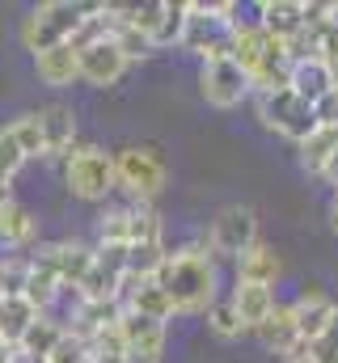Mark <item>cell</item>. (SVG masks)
Wrapping results in <instances>:
<instances>
[{
    "instance_id": "cell-14",
    "label": "cell",
    "mask_w": 338,
    "mask_h": 363,
    "mask_svg": "<svg viewBox=\"0 0 338 363\" xmlns=\"http://www.w3.org/2000/svg\"><path fill=\"white\" fill-rule=\"evenodd\" d=\"M43 258L55 267V274H60V283L64 287H81L84 274L93 271V258H97V250H84V245H77V241H60V245H43Z\"/></svg>"
},
{
    "instance_id": "cell-38",
    "label": "cell",
    "mask_w": 338,
    "mask_h": 363,
    "mask_svg": "<svg viewBox=\"0 0 338 363\" xmlns=\"http://www.w3.org/2000/svg\"><path fill=\"white\" fill-rule=\"evenodd\" d=\"M322 178H326V182H330V186H334V190H338V157H334V161H330V169H326Z\"/></svg>"
},
{
    "instance_id": "cell-19",
    "label": "cell",
    "mask_w": 338,
    "mask_h": 363,
    "mask_svg": "<svg viewBox=\"0 0 338 363\" xmlns=\"http://www.w3.org/2000/svg\"><path fill=\"white\" fill-rule=\"evenodd\" d=\"M258 338H262V347L266 351H275V355H292L305 338H300V325H296V313H292V304H279L275 313H271V321L258 330Z\"/></svg>"
},
{
    "instance_id": "cell-21",
    "label": "cell",
    "mask_w": 338,
    "mask_h": 363,
    "mask_svg": "<svg viewBox=\"0 0 338 363\" xmlns=\"http://www.w3.org/2000/svg\"><path fill=\"white\" fill-rule=\"evenodd\" d=\"M60 291H64L60 274H55V267L43 258V250H38V254L30 258V279H26V291H21V296H26L38 313H47V308L55 304V296H60Z\"/></svg>"
},
{
    "instance_id": "cell-12",
    "label": "cell",
    "mask_w": 338,
    "mask_h": 363,
    "mask_svg": "<svg viewBox=\"0 0 338 363\" xmlns=\"http://www.w3.org/2000/svg\"><path fill=\"white\" fill-rule=\"evenodd\" d=\"M258 26H262L271 38H279V43H296V38L309 30L305 4H300V0H266V4H258Z\"/></svg>"
},
{
    "instance_id": "cell-32",
    "label": "cell",
    "mask_w": 338,
    "mask_h": 363,
    "mask_svg": "<svg viewBox=\"0 0 338 363\" xmlns=\"http://www.w3.org/2000/svg\"><path fill=\"white\" fill-rule=\"evenodd\" d=\"M309 355H313V363H338V313H334V321L309 342Z\"/></svg>"
},
{
    "instance_id": "cell-17",
    "label": "cell",
    "mask_w": 338,
    "mask_h": 363,
    "mask_svg": "<svg viewBox=\"0 0 338 363\" xmlns=\"http://www.w3.org/2000/svg\"><path fill=\"white\" fill-rule=\"evenodd\" d=\"M233 304H237V317H241L246 330H262L271 321V313L279 308L275 304V291L262 287V283H237L233 287Z\"/></svg>"
},
{
    "instance_id": "cell-39",
    "label": "cell",
    "mask_w": 338,
    "mask_h": 363,
    "mask_svg": "<svg viewBox=\"0 0 338 363\" xmlns=\"http://www.w3.org/2000/svg\"><path fill=\"white\" fill-rule=\"evenodd\" d=\"M9 300V274H4V262H0V304Z\"/></svg>"
},
{
    "instance_id": "cell-25",
    "label": "cell",
    "mask_w": 338,
    "mask_h": 363,
    "mask_svg": "<svg viewBox=\"0 0 338 363\" xmlns=\"http://www.w3.org/2000/svg\"><path fill=\"white\" fill-rule=\"evenodd\" d=\"M60 338H64V325H60V321H51V317L43 313V317L30 325V334L21 338V347H17L13 355H21V359H47V355L55 351V342H60Z\"/></svg>"
},
{
    "instance_id": "cell-34",
    "label": "cell",
    "mask_w": 338,
    "mask_h": 363,
    "mask_svg": "<svg viewBox=\"0 0 338 363\" xmlns=\"http://www.w3.org/2000/svg\"><path fill=\"white\" fill-rule=\"evenodd\" d=\"M26 161H30V157L21 152V144L13 140V131H9V127H0V174H9V178H13Z\"/></svg>"
},
{
    "instance_id": "cell-4",
    "label": "cell",
    "mask_w": 338,
    "mask_h": 363,
    "mask_svg": "<svg viewBox=\"0 0 338 363\" xmlns=\"http://www.w3.org/2000/svg\"><path fill=\"white\" fill-rule=\"evenodd\" d=\"M258 118H262V127H271V131H279L283 140H292L296 148L317 131V110H313V101H305L296 89L262 93V97H258Z\"/></svg>"
},
{
    "instance_id": "cell-33",
    "label": "cell",
    "mask_w": 338,
    "mask_h": 363,
    "mask_svg": "<svg viewBox=\"0 0 338 363\" xmlns=\"http://www.w3.org/2000/svg\"><path fill=\"white\" fill-rule=\"evenodd\" d=\"M110 9H114V4H110ZM114 38H119V47H123V55H127V60H144V55L153 51V43H148L140 30L119 26V17H114Z\"/></svg>"
},
{
    "instance_id": "cell-27",
    "label": "cell",
    "mask_w": 338,
    "mask_h": 363,
    "mask_svg": "<svg viewBox=\"0 0 338 363\" xmlns=\"http://www.w3.org/2000/svg\"><path fill=\"white\" fill-rule=\"evenodd\" d=\"M30 241H34V216H30L21 203H9V207L0 211V245L21 250V245H30Z\"/></svg>"
},
{
    "instance_id": "cell-15",
    "label": "cell",
    "mask_w": 338,
    "mask_h": 363,
    "mask_svg": "<svg viewBox=\"0 0 338 363\" xmlns=\"http://www.w3.org/2000/svg\"><path fill=\"white\" fill-rule=\"evenodd\" d=\"M34 68H38V81H43V85L64 89V85H72V81L81 77V51H77L72 43L51 47V51L34 55Z\"/></svg>"
},
{
    "instance_id": "cell-6",
    "label": "cell",
    "mask_w": 338,
    "mask_h": 363,
    "mask_svg": "<svg viewBox=\"0 0 338 363\" xmlns=\"http://www.w3.org/2000/svg\"><path fill=\"white\" fill-rule=\"evenodd\" d=\"M114 174L119 186L131 194V203L140 207H153V199L165 190V161L153 148H123L114 157Z\"/></svg>"
},
{
    "instance_id": "cell-9",
    "label": "cell",
    "mask_w": 338,
    "mask_h": 363,
    "mask_svg": "<svg viewBox=\"0 0 338 363\" xmlns=\"http://www.w3.org/2000/svg\"><path fill=\"white\" fill-rule=\"evenodd\" d=\"M199 93H203L207 106H216V110H233V106H241V101L254 93V85H250V77L241 72L237 60H212V64H203Z\"/></svg>"
},
{
    "instance_id": "cell-1",
    "label": "cell",
    "mask_w": 338,
    "mask_h": 363,
    "mask_svg": "<svg viewBox=\"0 0 338 363\" xmlns=\"http://www.w3.org/2000/svg\"><path fill=\"white\" fill-rule=\"evenodd\" d=\"M157 283L165 287L173 313H207V308L220 300V291H216V287H220L216 262H212L203 250H195V245L169 254L165 267L157 271Z\"/></svg>"
},
{
    "instance_id": "cell-40",
    "label": "cell",
    "mask_w": 338,
    "mask_h": 363,
    "mask_svg": "<svg viewBox=\"0 0 338 363\" xmlns=\"http://www.w3.org/2000/svg\"><path fill=\"white\" fill-rule=\"evenodd\" d=\"M330 228L338 233V194H334V203H330Z\"/></svg>"
},
{
    "instance_id": "cell-13",
    "label": "cell",
    "mask_w": 338,
    "mask_h": 363,
    "mask_svg": "<svg viewBox=\"0 0 338 363\" xmlns=\"http://www.w3.org/2000/svg\"><path fill=\"white\" fill-rule=\"evenodd\" d=\"M119 300H123L127 313H140V317H153V321H169L173 317V304H169L165 287L157 279H127Z\"/></svg>"
},
{
    "instance_id": "cell-8",
    "label": "cell",
    "mask_w": 338,
    "mask_h": 363,
    "mask_svg": "<svg viewBox=\"0 0 338 363\" xmlns=\"http://www.w3.org/2000/svg\"><path fill=\"white\" fill-rule=\"evenodd\" d=\"M254 245H258V220H254L250 207H241V203L224 207V211L212 220V228H207V250H212V254L241 258Z\"/></svg>"
},
{
    "instance_id": "cell-36",
    "label": "cell",
    "mask_w": 338,
    "mask_h": 363,
    "mask_svg": "<svg viewBox=\"0 0 338 363\" xmlns=\"http://www.w3.org/2000/svg\"><path fill=\"white\" fill-rule=\"evenodd\" d=\"M283 363H313V355H309V342H300V347H296V351H292Z\"/></svg>"
},
{
    "instance_id": "cell-7",
    "label": "cell",
    "mask_w": 338,
    "mask_h": 363,
    "mask_svg": "<svg viewBox=\"0 0 338 363\" xmlns=\"http://www.w3.org/2000/svg\"><path fill=\"white\" fill-rule=\"evenodd\" d=\"M102 245H161V216L153 207L127 203L102 216Z\"/></svg>"
},
{
    "instance_id": "cell-22",
    "label": "cell",
    "mask_w": 338,
    "mask_h": 363,
    "mask_svg": "<svg viewBox=\"0 0 338 363\" xmlns=\"http://www.w3.org/2000/svg\"><path fill=\"white\" fill-rule=\"evenodd\" d=\"M38 123H43V135H47V157H60L64 148H72V140H77V114L68 106H43Z\"/></svg>"
},
{
    "instance_id": "cell-2",
    "label": "cell",
    "mask_w": 338,
    "mask_h": 363,
    "mask_svg": "<svg viewBox=\"0 0 338 363\" xmlns=\"http://www.w3.org/2000/svg\"><path fill=\"white\" fill-rule=\"evenodd\" d=\"M190 17H186V34H182V47L203 55V64L212 60H233V47H237V30L241 21L233 17L237 4H186Z\"/></svg>"
},
{
    "instance_id": "cell-18",
    "label": "cell",
    "mask_w": 338,
    "mask_h": 363,
    "mask_svg": "<svg viewBox=\"0 0 338 363\" xmlns=\"http://www.w3.org/2000/svg\"><path fill=\"white\" fill-rule=\"evenodd\" d=\"M38 317H43V313H38L26 296H9V300L0 304V347H4V351H17L21 338L30 334V325H34Z\"/></svg>"
},
{
    "instance_id": "cell-28",
    "label": "cell",
    "mask_w": 338,
    "mask_h": 363,
    "mask_svg": "<svg viewBox=\"0 0 338 363\" xmlns=\"http://www.w3.org/2000/svg\"><path fill=\"white\" fill-rule=\"evenodd\" d=\"M9 131H13V140L21 144V152H26V157H47V135H43L38 110H34V114L13 118V123H9Z\"/></svg>"
},
{
    "instance_id": "cell-5",
    "label": "cell",
    "mask_w": 338,
    "mask_h": 363,
    "mask_svg": "<svg viewBox=\"0 0 338 363\" xmlns=\"http://www.w3.org/2000/svg\"><path fill=\"white\" fill-rule=\"evenodd\" d=\"M64 182L68 190L84 199V203H102L114 186H119V174H114V157L84 144V148H72L68 161H64Z\"/></svg>"
},
{
    "instance_id": "cell-37",
    "label": "cell",
    "mask_w": 338,
    "mask_h": 363,
    "mask_svg": "<svg viewBox=\"0 0 338 363\" xmlns=\"http://www.w3.org/2000/svg\"><path fill=\"white\" fill-rule=\"evenodd\" d=\"M13 203V194H9V174H0V211Z\"/></svg>"
},
{
    "instance_id": "cell-30",
    "label": "cell",
    "mask_w": 338,
    "mask_h": 363,
    "mask_svg": "<svg viewBox=\"0 0 338 363\" xmlns=\"http://www.w3.org/2000/svg\"><path fill=\"white\" fill-rule=\"evenodd\" d=\"M186 17H190V9H186V4H169L161 30L153 34V47H173V43H182V34H186Z\"/></svg>"
},
{
    "instance_id": "cell-10",
    "label": "cell",
    "mask_w": 338,
    "mask_h": 363,
    "mask_svg": "<svg viewBox=\"0 0 338 363\" xmlns=\"http://www.w3.org/2000/svg\"><path fill=\"white\" fill-rule=\"evenodd\" d=\"M123 338H127V363H161L165 359V321L123 313Z\"/></svg>"
},
{
    "instance_id": "cell-20",
    "label": "cell",
    "mask_w": 338,
    "mask_h": 363,
    "mask_svg": "<svg viewBox=\"0 0 338 363\" xmlns=\"http://www.w3.org/2000/svg\"><path fill=\"white\" fill-rule=\"evenodd\" d=\"M292 89L300 93L305 101H322L326 93H334V72H330V64L322 60V55H313V60H296L292 64Z\"/></svg>"
},
{
    "instance_id": "cell-29",
    "label": "cell",
    "mask_w": 338,
    "mask_h": 363,
    "mask_svg": "<svg viewBox=\"0 0 338 363\" xmlns=\"http://www.w3.org/2000/svg\"><path fill=\"white\" fill-rule=\"evenodd\" d=\"M207 325H212V334L216 338H237L246 325H241V317H237V304H233V296H220L212 308H207Z\"/></svg>"
},
{
    "instance_id": "cell-26",
    "label": "cell",
    "mask_w": 338,
    "mask_h": 363,
    "mask_svg": "<svg viewBox=\"0 0 338 363\" xmlns=\"http://www.w3.org/2000/svg\"><path fill=\"white\" fill-rule=\"evenodd\" d=\"M89 347V363H127V338H123V321L119 325H106V330H93L84 338Z\"/></svg>"
},
{
    "instance_id": "cell-3",
    "label": "cell",
    "mask_w": 338,
    "mask_h": 363,
    "mask_svg": "<svg viewBox=\"0 0 338 363\" xmlns=\"http://www.w3.org/2000/svg\"><path fill=\"white\" fill-rule=\"evenodd\" d=\"M93 9H97V4H77V0H47V4H38V9L21 21V43H26V51L43 55V51H51V47L72 43V38L81 34V26L93 17Z\"/></svg>"
},
{
    "instance_id": "cell-24",
    "label": "cell",
    "mask_w": 338,
    "mask_h": 363,
    "mask_svg": "<svg viewBox=\"0 0 338 363\" xmlns=\"http://www.w3.org/2000/svg\"><path fill=\"white\" fill-rule=\"evenodd\" d=\"M338 157V127H317L305 144H300V165L309 169V174H326L330 169V161Z\"/></svg>"
},
{
    "instance_id": "cell-35",
    "label": "cell",
    "mask_w": 338,
    "mask_h": 363,
    "mask_svg": "<svg viewBox=\"0 0 338 363\" xmlns=\"http://www.w3.org/2000/svg\"><path fill=\"white\" fill-rule=\"evenodd\" d=\"M313 110H317V127H338V89L326 93Z\"/></svg>"
},
{
    "instance_id": "cell-31",
    "label": "cell",
    "mask_w": 338,
    "mask_h": 363,
    "mask_svg": "<svg viewBox=\"0 0 338 363\" xmlns=\"http://www.w3.org/2000/svg\"><path fill=\"white\" fill-rule=\"evenodd\" d=\"M43 363H89V347H84V338L77 330H64V338L55 342V351Z\"/></svg>"
},
{
    "instance_id": "cell-11",
    "label": "cell",
    "mask_w": 338,
    "mask_h": 363,
    "mask_svg": "<svg viewBox=\"0 0 338 363\" xmlns=\"http://www.w3.org/2000/svg\"><path fill=\"white\" fill-rule=\"evenodd\" d=\"M127 55H123V47H119V38H102V43H89L81 47V77L89 85H97V89H106V85H119V77L127 72Z\"/></svg>"
},
{
    "instance_id": "cell-16",
    "label": "cell",
    "mask_w": 338,
    "mask_h": 363,
    "mask_svg": "<svg viewBox=\"0 0 338 363\" xmlns=\"http://www.w3.org/2000/svg\"><path fill=\"white\" fill-rule=\"evenodd\" d=\"M292 313H296V325H300V338L305 342H313L330 321H334V313H338V304L322 291V287H309L296 304H292Z\"/></svg>"
},
{
    "instance_id": "cell-23",
    "label": "cell",
    "mask_w": 338,
    "mask_h": 363,
    "mask_svg": "<svg viewBox=\"0 0 338 363\" xmlns=\"http://www.w3.org/2000/svg\"><path fill=\"white\" fill-rule=\"evenodd\" d=\"M279 271H283V267H279L275 250L262 245V241L237 258V283H262V287H271V283L279 279Z\"/></svg>"
}]
</instances>
